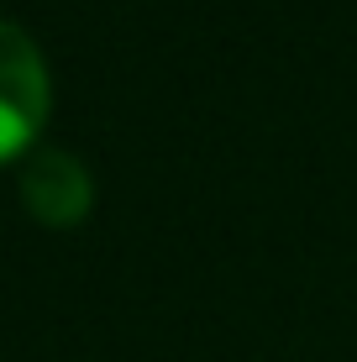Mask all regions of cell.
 I'll return each mask as SVG.
<instances>
[{
    "instance_id": "cell-1",
    "label": "cell",
    "mask_w": 357,
    "mask_h": 362,
    "mask_svg": "<svg viewBox=\"0 0 357 362\" xmlns=\"http://www.w3.org/2000/svg\"><path fill=\"white\" fill-rule=\"evenodd\" d=\"M47 105H53V84L37 42L21 27L0 21V163L37 142V132L47 127Z\"/></svg>"
},
{
    "instance_id": "cell-2",
    "label": "cell",
    "mask_w": 357,
    "mask_h": 362,
    "mask_svg": "<svg viewBox=\"0 0 357 362\" xmlns=\"http://www.w3.org/2000/svg\"><path fill=\"white\" fill-rule=\"evenodd\" d=\"M21 199L42 226L69 231L90 216L95 205V179L69 147H37L21 168Z\"/></svg>"
}]
</instances>
